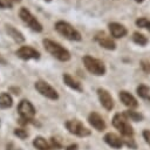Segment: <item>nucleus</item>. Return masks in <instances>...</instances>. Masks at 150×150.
<instances>
[{
    "label": "nucleus",
    "instance_id": "obj_19",
    "mask_svg": "<svg viewBox=\"0 0 150 150\" xmlns=\"http://www.w3.org/2000/svg\"><path fill=\"white\" fill-rule=\"evenodd\" d=\"M33 145H34L36 149H39V150H48V149H49V145H48L47 141H46L43 137H41V136H38V137L34 138Z\"/></svg>",
    "mask_w": 150,
    "mask_h": 150
},
{
    "label": "nucleus",
    "instance_id": "obj_1",
    "mask_svg": "<svg viewBox=\"0 0 150 150\" xmlns=\"http://www.w3.org/2000/svg\"><path fill=\"white\" fill-rule=\"evenodd\" d=\"M42 43H43V47L45 49L52 55L54 56L55 59H57L59 61H69L70 60V53L68 49L63 48L60 43L50 40V39H43L42 40Z\"/></svg>",
    "mask_w": 150,
    "mask_h": 150
},
{
    "label": "nucleus",
    "instance_id": "obj_7",
    "mask_svg": "<svg viewBox=\"0 0 150 150\" xmlns=\"http://www.w3.org/2000/svg\"><path fill=\"white\" fill-rule=\"evenodd\" d=\"M35 89L45 97L49 98V100H57L59 98V94L57 91L47 82L45 81H36L35 84H34Z\"/></svg>",
    "mask_w": 150,
    "mask_h": 150
},
{
    "label": "nucleus",
    "instance_id": "obj_12",
    "mask_svg": "<svg viewBox=\"0 0 150 150\" xmlns=\"http://www.w3.org/2000/svg\"><path fill=\"white\" fill-rule=\"evenodd\" d=\"M108 28H109V32H110L111 36L115 38V39L124 38L127 35V33H128L127 28L123 25L118 23V22H110L108 25Z\"/></svg>",
    "mask_w": 150,
    "mask_h": 150
},
{
    "label": "nucleus",
    "instance_id": "obj_18",
    "mask_svg": "<svg viewBox=\"0 0 150 150\" xmlns=\"http://www.w3.org/2000/svg\"><path fill=\"white\" fill-rule=\"evenodd\" d=\"M12 104H13V98L11 97L9 94H7V93L0 94V108L1 109L11 108Z\"/></svg>",
    "mask_w": 150,
    "mask_h": 150
},
{
    "label": "nucleus",
    "instance_id": "obj_11",
    "mask_svg": "<svg viewBox=\"0 0 150 150\" xmlns=\"http://www.w3.org/2000/svg\"><path fill=\"white\" fill-rule=\"evenodd\" d=\"M97 96H98V100H100L101 104L107 110H111L114 108V100H112V97H111V95L109 94L108 90H105L103 88H98L97 89Z\"/></svg>",
    "mask_w": 150,
    "mask_h": 150
},
{
    "label": "nucleus",
    "instance_id": "obj_33",
    "mask_svg": "<svg viewBox=\"0 0 150 150\" xmlns=\"http://www.w3.org/2000/svg\"><path fill=\"white\" fill-rule=\"evenodd\" d=\"M11 1H15V2H20L21 0H11Z\"/></svg>",
    "mask_w": 150,
    "mask_h": 150
},
{
    "label": "nucleus",
    "instance_id": "obj_31",
    "mask_svg": "<svg viewBox=\"0 0 150 150\" xmlns=\"http://www.w3.org/2000/svg\"><path fill=\"white\" fill-rule=\"evenodd\" d=\"M145 28L150 32V20H148V22H146V26H145Z\"/></svg>",
    "mask_w": 150,
    "mask_h": 150
},
{
    "label": "nucleus",
    "instance_id": "obj_30",
    "mask_svg": "<svg viewBox=\"0 0 150 150\" xmlns=\"http://www.w3.org/2000/svg\"><path fill=\"white\" fill-rule=\"evenodd\" d=\"M6 63H7L6 59H5V57H2V55H0V64H6Z\"/></svg>",
    "mask_w": 150,
    "mask_h": 150
},
{
    "label": "nucleus",
    "instance_id": "obj_26",
    "mask_svg": "<svg viewBox=\"0 0 150 150\" xmlns=\"http://www.w3.org/2000/svg\"><path fill=\"white\" fill-rule=\"evenodd\" d=\"M141 66H142V68H143V70H144V71H146V73H149V74H150V62H148V61L143 60V61L141 62Z\"/></svg>",
    "mask_w": 150,
    "mask_h": 150
},
{
    "label": "nucleus",
    "instance_id": "obj_28",
    "mask_svg": "<svg viewBox=\"0 0 150 150\" xmlns=\"http://www.w3.org/2000/svg\"><path fill=\"white\" fill-rule=\"evenodd\" d=\"M66 150H77V145H76V144H71V145H69Z\"/></svg>",
    "mask_w": 150,
    "mask_h": 150
},
{
    "label": "nucleus",
    "instance_id": "obj_8",
    "mask_svg": "<svg viewBox=\"0 0 150 150\" xmlns=\"http://www.w3.org/2000/svg\"><path fill=\"white\" fill-rule=\"evenodd\" d=\"M16 56L20 57L21 60L28 61V60H39L40 59V52L34 49L30 46H21L16 52Z\"/></svg>",
    "mask_w": 150,
    "mask_h": 150
},
{
    "label": "nucleus",
    "instance_id": "obj_17",
    "mask_svg": "<svg viewBox=\"0 0 150 150\" xmlns=\"http://www.w3.org/2000/svg\"><path fill=\"white\" fill-rule=\"evenodd\" d=\"M62 79H63V82L69 87V88H71V89H74V90H77V91H82V87H81V84L76 81V80H74L69 74H63V76H62Z\"/></svg>",
    "mask_w": 150,
    "mask_h": 150
},
{
    "label": "nucleus",
    "instance_id": "obj_13",
    "mask_svg": "<svg viewBox=\"0 0 150 150\" xmlns=\"http://www.w3.org/2000/svg\"><path fill=\"white\" fill-rule=\"evenodd\" d=\"M88 121L97 131H103L105 129V123H104L103 118L97 112H94V111L90 112L88 116Z\"/></svg>",
    "mask_w": 150,
    "mask_h": 150
},
{
    "label": "nucleus",
    "instance_id": "obj_15",
    "mask_svg": "<svg viewBox=\"0 0 150 150\" xmlns=\"http://www.w3.org/2000/svg\"><path fill=\"white\" fill-rule=\"evenodd\" d=\"M118 96H120L121 102H122L124 105L129 107V108H136V107L138 105L137 100H136V98H135L130 93H128V91H125V90L120 91Z\"/></svg>",
    "mask_w": 150,
    "mask_h": 150
},
{
    "label": "nucleus",
    "instance_id": "obj_9",
    "mask_svg": "<svg viewBox=\"0 0 150 150\" xmlns=\"http://www.w3.org/2000/svg\"><path fill=\"white\" fill-rule=\"evenodd\" d=\"M18 111H19V114L21 115V117H22L23 120H26L27 122H28L29 120H32V118L35 116V108H34V105H33L29 101H27V100H22V101L19 103V105H18Z\"/></svg>",
    "mask_w": 150,
    "mask_h": 150
},
{
    "label": "nucleus",
    "instance_id": "obj_32",
    "mask_svg": "<svg viewBox=\"0 0 150 150\" xmlns=\"http://www.w3.org/2000/svg\"><path fill=\"white\" fill-rule=\"evenodd\" d=\"M134 1H136V2H138V4H139V2H143L144 0H134Z\"/></svg>",
    "mask_w": 150,
    "mask_h": 150
},
{
    "label": "nucleus",
    "instance_id": "obj_14",
    "mask_svg": "<svg viewBox=\"0 0 150 150\" xmlns=\"http://www.w3.org/2000/svg\"><path fill=\"white\" fill-rule=\"evenodd\" d=\"M5 29H6V33H7L16 43H22V42H25V36H23V34H22L20 30H18L14 26L6 23V25H5Z\"/></svg>",
    "mask_w": 150,
    "mask_h": 150
},
{
    "label": "nucleus",
    "instance_id": "obj_23",
    "mask_svg": "<svg viewBox=\"0 0 150 150\" xmlns=\"http://www.w3.org/2000/svg\"><path fill=\"white\" fill-rule=\"evenodd\" d=\"M13 7V2L11 0H0V8L11 9Z\"/></svg>",
    "mask_w": 150,
    "mask_h": 150
},
{
    "label": "nucleus",
    "instance_id": "obj_6",
    "mask_svg": "<svg viewBox=\"0 0 150 150\" xmlns=\"http://www.w3.org/2000/svg\"><path fill=\"white\" fill-rule=\"evenodd\" d=\"M66 128L67 130L70 132V134H74L76 136H80V137H86V136H89L90 135V130L87 129L80 121L77 120H69L66 122Z\"/></svg>",
    "mask_w": 150,
    "mask_h": 150
},
{
    "label": "nucleus",
    "instance_id": "obj_21",
    "mask_svg": "<svg viewBox=\"0 0 150 150\" xmlns=\"http://www.w3.org/2000/svg\"><path fill=\"white\" fill-rule=\"evenodd\" d=\"M132 41L139 46H145L148 43V39L146 36H144L143 34H141L139 32H135L132 34Z\"/></svg>",
    "mask_w": 150,
    "mask_h": 150
},
{
    "label": "nucleus",
    "instance_id": "obj_2",
    "mask_svg": "<svg viewBox=\"0 0 150 150\" xmlns=\"http://www.w3.org/2000/svg\"><path fill=\"white\" fill-rule=\"evenodd\" d=\"M55 30L61 34L62 36H64L66 39L68 40H71V41H80L82 39L81 36V33L74 28L69 22L67 21H63V20H59L55 22Z\"/></svg>",
    "mask_w": 150,
    "mask_h": 150
},
{
    "label": "nucleus",
    "instance_id": "obj_20",
    "mask_svg": "<svg viewBox=\"0 0 150 150\" xmlns=\"http://www.w3.org/2000/svg\"><path fill=\"white\" fill-rule=\"evenodd\" d=\"M137 91V95L144 100H150V88L148 86H144V84H141L137 87L136 89Z\"/></svg>",
    "mask_w": 150,
    "mask_h": 150
},
{
    "label": "nucleus",
    "instance_id": "obj_10",
    "mask_svg": "<svg viewBox=\"0 0 150 150\" xmlns=\"http://www.w3.org/2000/svg\"><path fill=\"white\" fill-rule=\"evenodd\" d=\"M95 41L102 47V48H105V49H108V50H114L115 48H116V45H115V42H114V40L110 38V36H108V35H105L103 32L101 33H97L96 35H95Z\"/></svg>",
    "mask_w": 150,
    "mask_h": 150
},
{
    "label": "nucleus",
    "instance_id": "obj_22",
    "mask_svg": "<svg viewBox=\"0 0 150 150\" xmlns=\"http://www.w3.org/2000/svg\"><path fill=\"white\" fill-rule=\"evenodd\" d=\"M124 115L127 116V118H130L131 121H135V122H138V121H141L143 118V116L141 114H138V112H136L134 110H127L124 112Z\"/></svg>",
    "mask_w": 150,
    "mask_h": 150
},
{
    "label": "nucleus",
    "instance_id": "obj_34",
    "mask_svg": "<svg viewBox=\"0 0 150 150\" xmlns=\"http://www.w3.org/2000/svg\"><path fill=\"white\" fill-rule=\"evenodd\" d=\"M43 1H46V2H50L52 0H43Z\"/></svg>",
    "mask_w": 150,
    "mask_h": 150
},
{
    "label": "nucleus",
    "instance_id": "obj_25",
    "mask_svg": "<svg viewBox=\"0 0 150 150\" xmlns=\"http://www.w3.org/2000/svg\"><path fill=\"white\" fill-rule=\"evenodd\" d=\"M146 22H148V19H145V18H138L136 20V26L137 27H141V28H145Z\"/></svg>",
    "mask_w": 150,
    "mask_h": 150
},
{
    "label": "nucleus",
    "instance_id": "obj_27",
    "mask_svg": "<svg viewBox=\"0 0 150 150\" xmlns=\"http://www.w3.org/2000/svg\"><path fill=\"white\" fill-rule=\"evenodd\" d=\"M143 137H144V139L146 141V143L150 144V131H149V130H145V131L143 132Z\"/></svg>",
    "mask_w": 150,
    "mask_h": 150
},
{
    "label": "nucleus",
    "instance_id": "obj_16",
    "mask_svg": "<svg viewBox=\"0 0 150 150\" xmlns=\"http://www.w3.org/2000/svg\"><path fill=\"white\" fill-rule=\"evenodd\" d=\"M104 142L107 144H109L110 146L115 148V149H120L122 145H123V141L116 135V134H112V132H108L104 135Z\"/></svg>",
    "mask_w": 150,
    "mask_h": 150
},
{
    "label": "nucleus",
    "instance_id": "obj_29",
    "mask_svg": "<svg viewBox=\"0 0 150 150\" xmlns=\"http://www.w3.org/2000/svg\"><path fill=\"white\" fill-rule=\"evenodd\" d=\"M9 90H13V91H14V94H16V95H18V94H20V89H19V88L11 87V88H9Z\"/></svg>",
    "mask_w": 150,
    "mask_h": 150
},
{
    "label": "nucleus",
    "instance_id": "obj_4",
    "mask_svg": "<svg viewBox=\"0 0 150 150\" xmlns=\"http://www.w3.org/2000/svg\"><path fill=\"white\" fill-rule=\"evenodd\" d=\"M19 16H20V19H21L32 30L38 32V33L42 32V29H43L42 25H41V23L39 22V20L30 13V11L27 9L26 7H21V8H20V11H19Z\"/></svg>",
    "mask_w": 150,
    "mask_h": 150
},
{
    "label": "nucleus",
    "instance_id": "obj_24",
    "mask_svg": "<svg viewBox=\"0 0 150 150\" xmlns=\"http://www.w3.org/2000/svg\"><path fill=\"white\" fill-rule=\"evenodd\" d=\"M14 134H15L18 137H20L21 139H25V138L28 136V132H27L26 130H23V129H15V130H14Z\"/></svg>",
    "mask_w": 150,
    "mask_h": 150
},
{
    "label": "nucleus",
    "instance_id": "obj_3",
    "mask_svg": "<svg viewBox=\"0 0 150 150\" xmlns=\"http://www.w3.org/2000/svg\"><path fill=\"white\" fill-rule=\"evenodd\" d=\"M83 64L86 67V69L91 73L93 75H96V76H103L105 74V66L104 63L96 59V57H93L90 55H84L83 56Z\"/></svg>",
    "mask_w": 150,
    "mask_h": 150
},
{
    "label": "nucleus",
    "instance_id": "obj_5",
    "mask_svg": "<svg viewBox=\"0 0 150 150\" xmlns=\"http://www.w3.org/2000/svg\"><path fill=\"white\" fill-rule=\"evenodd\" d=\"M112 124L116 129H118L121 131V134L124 136V137H130L132 136L134 131H132V128L131 125L128 123V118L124 114H116L112 118Z\"/></svg>",
    "mask_w": 150,
    "mask_h": 150
}]
</instances>
